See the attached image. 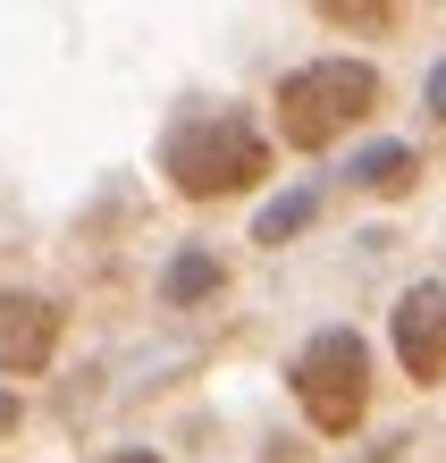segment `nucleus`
I'll return each instance as SVG.
<instances>
[{"mask_svg": "<svg viewBox=\"0 0 446 463\" xmlns=\"http://www.w3.org/2000/svg\"><path fill=\"white\" fill-rule=\"evenodd\" d=\"M371 110H379V68L362 60H312L278 85V135L295 152H328L337 135L371 127Z\"/></svg>", "mask_w": 446, "mask_h": 463, "instance_id": "nucleus-1", "label": "nucleus"}, {"mask_svg": "<svg viewBox=\"0 0 446 463\" xmlns=\"http://www.w3.org/2000/svg\"><path fill=\"white\" fill-rule=\"evenodd\" d=\"M169 185L194 203H228V194H253V185L270 177V144L244 118H194L169 135Z\"/></svg>", "mask_w": 446, "mask_h": 463, "instance_id": "nucleus-2", "label": "nucleus"}, {"mask_svg": "<svg viewBox=\"0 0 446 463\" xmlns=\"http://www.w3.org/2000/svg\"><path fill=\"white\" fill-rule=\"evenodd\" d=\"M295 396H303V413H312L320 439L362 430V413H371V345L354 329H320L295 354Z\"/></svg>", "mask_w": 446, "mask_h": 463, "instance_id": "nucleus-3", "label": "nucleus"}, {"mask_svg": "<svg viewBox=\"0 0 446 463\" xmlns=\"http://www.w3.org/2000/svg\"><path fill=\"white\" fill-rule=\"evenodd\" d=\"M60 329H68V312L51 304V295L9 287V295H0V371H9V379L51 371V354H60Z\"/></svg>", "mask_w": 446, "mask_h": 463, "instance_id": "nucleus-4", "label": "nucleus"}, {"mask_svg": "<svg viewBox=\"0 0 446 463\" xmlns=\"http://www.w3.org/2000/svg\"><path fill=\"white\" fill-rule=\"evenodd\" d=\"M396 363L422 379V388L446 379V287H413L396 304Z\"/></svg>", "mask_w": 446, "mask_h": 463, "instance_id": "nucleus-5", "label": "nucleus"}, {"mask_svg": "<svg viewBox=\"0 0 446 463\" xmlns=\"http://www.w3.org/2000/svg\"><path fill=\"white\" fill-rule=\"evenodd\" d=\"M362 185H371V194H413V185H422V160H413L404 144H379L371 160H362Z\"/></svg>", "mask_w": 446, "mask_h": 463, "instance_id": "nucleus-6", "label": "nucleus"}, {"mask_svg": "<svg viewBox=\"0 0 446 463\" xmlns=\"http://www.w3.org/2000/svg\"><path fill=\"white\" fill-rule=\"evenodd\" d=\"M211 287H219V261H211V253H185V261L169 269V304H203Z\"/></svg>", "mask_w": 446, "mask_h": 463, "instance_id": "nucleus-7", "label": "nucleus"}, {"mask_svg": "<svg viewBox=\"0 0 446 463\" xmlns=\"http://www.w3.org/2000/svg\"><path fill=\"white\" fill-rule=\"evenodd\" d=\"M303 220H312V194H287V203H278V211H270V220H261L253 236H261V244H287Z\"/></svg>", "mask_w": 446, "mask_h": 463, "instance_id": "nucleus-8", "label": "nucleus"}, {"mask_svg": "<svg viewBox=\"0 0 446 463\" xmlns=\"http://www.w3.org/2000/svg\"><path fill=\"white\" fill-rule=\"evenodd\" d=\"M320 17L328 25H371V34H379V25H396V9H362V0H328Z\"/></svg>", "mask_w": 446, "mask_h": 463, "instance_id": "nucleus-9", "label": "nucleus"}, {"mask_svg": "<svg viewBox=\"0 0 446 463\" xmlns=\"http://www.w3.org/2000/svg\"><path fill=\"white\" fill-rule=\"evenodd\" d=\"M9 430H17V396L0 388V439H9Z\"/></svg>", "mask_w": 446, "mask_h": 463, "instance_id": "nucleus-10", "label": "nucleus"}, {"mask_svg": "<svg viewBox=\"0 0 446 463\" xmlns=\"http://www.w3.org/2000/svg\"><path fill=\"white\" fill-rule=\"evenodd\" d=\"M109 463H160V455L152 447H127V455H109Z\"/></svg>", "mask_w": 446, "mask_h": 463, "instance_id": "nucleus-11", "label": "nucleus"}]
</instances>
